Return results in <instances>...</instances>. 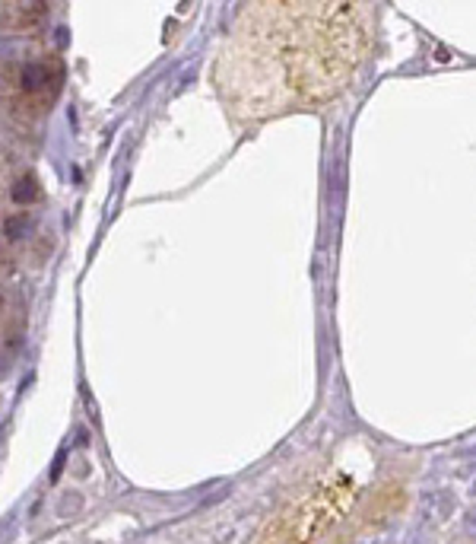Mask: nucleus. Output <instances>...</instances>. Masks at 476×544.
Wrapping results in <instances>:
<instances>
[{"mask_svg": "<svg viewBox=\"0 0 476 544\" xmlns=\"http://www.w3.org/2000/svg\"><path fill=\"white\" fill-rule=\"evenodd\" d=\"M362 10L356 3L245 7L216 64L219 92L248 118L334 96L365 51Z\"/></svg>", "mask_w": 476, "mask_h": 544, "instance_id": "f257e3e1", "label": "nucleus"}, {"mask_svg": "<svg viewBox=\"0 0 476 544\" xmlns=\"http://www.w3.org/2000/svg\"><path fill=\"white\" fill-rule=\"evenodd\" d=\"M58 83H60V67L54 60L32 58L19 67V90L29 92V96H38V92H48V90L54 92Z\"/></svg>", "mask_w": 476, "mask_h": 544, "instance_id": "f03ea898", "label": "nucleus"}, {"mask_svg": "<svg viewBox=\"0 0 476 544\" xmlns=\"http://www.w3.org/2000/svg\"><path fill=\"white\" fill-rule=\"evenodd\" d=\"M32 229V213H13V217L3 220V236L13 242L26 239V233Z\"/></svg>", "mask_w": 476, "mask_h": 544, "instance_id": "7ed1b4c3", "label": "nucleus"}, {"mask_svg": "<svg viewBox=\"0 0 476 544\" xmlns=\"http://www.w3.org/2000/svg\"><path fill=\"white\" fill-rule=\"evenodd\" d=\"M10 197H13L16 204H32L38 197V185L32 175H26V179H16L13 181V191H10Z\"/></svg>", "mask_w": 476, "mask_h": 544, "instance_id": "20e7f679", "label": "nucleus"}, {"mask_svg": "<svg viewBox=\"0 0 476 544\" xmlns=\"http://www.w3.org/2000/svg\"><path fill=\"white\" fill-rule=\"evenodd\" d=\"M7 372H10V360H7V356H3V354H0V379L7 376Z\"/></svg>", "mask_w": 476, "mask_h": 544, "instance_id": "39448f33", "label": "nucleus"}]
</instances>
